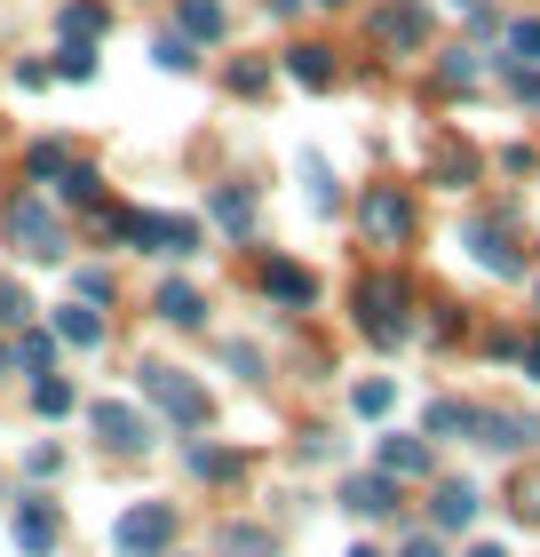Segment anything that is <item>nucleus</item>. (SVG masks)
I'll use <instances>...</instances> for the list:
<instances>
[{"label": "nucleus", "mask_w": 540, "mask_h": 557, "mask_svg": "<svg viewBox=\"0 0 540 557\" xmlns=\"http://www.w3.org/2000/svg\"><path fill=\"white\" fill-rule=\"evenodd\" d=\"M350 302H357V335L366 343H381V350L405 343V278L398 271H366Z\"/></svg>", "instance_id": "f257e3e1"}, {"label": "nucleus", "mask_w": 540, "mask_h": 557, "mask_svg": "<svg viewBox=\"0 0 540 557\" xmlns=\"http://www.w3.org/2000/svg\"><path fill=\"white\" fill-rule=\"evenodd\" d=\"M136 391H143V398H151V407H160L175 430H208V391H199L184 367H160V359H143V367H136Z\"/></svg>", "instance_id": "f03ea898"}, {"label": "nucleus", "mask_w": 540, "mask_h": 557, "mask_svg": "<svg viewBox=\"0 0 540 557\" xmlns=\"http://www.w3.org/2000/svg\"><path fill=\"white\" fill-rule=\"evenodd\" d=\"M357 223H366V247H405L414 239V199H405L398 184H366Z\"/></svg>", "instance_id": "7ed1b4c3"}, {"label": "nucleus", "mask_w": 540, "mask_h": 557, "mask_svg": "<svg viewBox=\"0 0 540 557\" xmlns=\"http://www.w3.org/2000/svg\"><path fill=\"white\" fill-rule=\"evenodd\" d=\"M167 542H175V510L167 502H136V510H120V525H112L120 557H167Z\"/></svg>", "instance_id": "20e7f679"}, {"label": "nucleus", "mask_w": 540, "mask_h": 557, "mask_svg": "<svg viewBox=\"0 0 540 557\" xmlns=\"http://www.w3.org/2000/svg\"><path fill=\"white\" fill-rule=\"evenodd\" d=\"M9 239H16L24 256H33V263H64V223L48 215V208H40L33 191H24L16 208H9Z\"/></svg>", "instance_id": "39448f33"}, {"label": "nucleus", "mask_w": 540, "mask_h": 557, "mask_svg": "<svg viewBox=\"0 0 540 557\" xmlns=\"http://www.w3.org/2000/svg\"><path fill=\"white\" fill-rule=\"evenodd\" d=\"M461 247H469L493 278H525V247L508 239V223H493V215H469V223H461Z\"/></svg>", "instance_id": "423d86ee"}, {"label": "nucleus", "mask_w": 540, "mask_h": 557, "mask_svg": "<svg viewBox=\"0 0 540 557\" xmlns=\"http://www.w3.org/2000/svg\"><path fill=\"white\" fill-rule=\"evenodd\" d=\"M88 430H96L112 454H143V446H151V414L127 407V398H96V407H88Z\"/></svg>", "instance_id": "0eeeda50"}, {"label": "nucleus", "mask_w": 540, "mask_h": 557, "mask_svg": "<svg viewBox=\"0 0 540 557\" xmlns=\"http://www.w3.org/2000/svg\"><path fill=\"white\" fill-rule=\"evenodd\" d=\"M127 239L151 247V256H199V223L191 215H143V208H127Z\"/></svg>", "instance_id": "6e6552de"}, {"label": "nucleus", "mask_w": 540, "mask_h": 557, "mask_svg": "<svg viewBox=\"0 0 540 557\" xmlns=\"http://www.w3.org/2000/svg\"><path fill=\"white\" fill-rule=\"evenodd\" d=\"M469 430H477V446H493V454H525V446H540V422L517 414V407H477Z\"/></svg>", "instance_id": "1a4fd4ad"}, {"label": "nucleus", "mask_w": 540, "mask_h": 557, "mask_svg": "<svg viewBox=\"0 0 540 557\" xmlns=\"http://www.w3.org/2000/svg\"><path fill=\"white\" fill-rule=\"evenodd\" d=\"M9 534H16V549H24V557H48V549L64 542V518H56V502L24 494V502H16V518H9Z\"/></svg>", "instance_id": "9d476101"}, {"label": "nucleus", "mask_w": 540, "mask_h": 557, "mask_svg": "<svg viewBox=\"0 0 540 557\" xmlns=\"http://www.w3.org/2000/svg\"><path fill=\"white\" fill-rule=\"evenodd\" d=\"M374 40L381 48H422L429 40V9L422 0H381L374 9Z\"/></svg>", "instance_id": "9b49d317"}, {"label": "nucleus", "mask_w": 540, "mask_h": 557, "mask_svg": "<svg viewBox=\"0 0 540 557\" xmlns=\"http://www.w3.org/2000/svg\"><path fill=\"white\" fill-rule=\"evenodd\" d=\"M263 295L287 302V311H311V302H318V278L302 271V263H287V256H271V263H263Z\"/></svg>", "instance_id": "f8f14e48"}, {"label": "nucleus", "mask_w": 540, "mask_h": 557, "mask_svg": "<svg viewBox=\"0 0 540 557\" xmlns=\"http://www.w3.org/2000/svg\"><path fill=\"white\" fill-rule=\"evenodd\" d=\"M469 518H477V486H469V478H445L437 502H429V525H437V534H469Z\"/></svg>", "instance_id": "ddd939ff"}, {"label": "nucleus", "mask_w": 540, "mask_h": 557, "mask_svg": "<svg viewBox=\"0 0 540 557\" xmlns=\"http://www.w3.org/2000/svg\"><path fill=\"white\" fill-rule=\"evenodd\" d=\"M342 502L357 518H398V478L374 470V478H342Z\"/></svg>", "instance_id": "4468645a"}, {"label": "nucleus", "mask_w": 540, "mask_h": 557, "mask_svg": "<svg viewBox=\"0 0 540 557\" xmlns=\"http://www.w3.org/2000/svg\"><path fill=\"white\" fill-rule=\"evenodd\" d=\"M374 462L390 470L398 486H405V478H429V438H398V430H390V438L374 446Z\"/></svg>", "instance_id": "2eb2a0df"}, {"label": "nucleus", "mask_w": 540, "mask_h": 557, "mask_svg": "<svg viewBox=\"0 0 540 557\" xmlns=\"http://www.w3.org/2000/svg\"><path fill=\"white\" fill-rule=\"evenodd\" d=\"M72 168H80V151H72V144H56V136H40L33 151H24V175H33V184H64Z\"/></svg>", "instance_id": "dca6fc26"}, {"label": "nucleus", "mask_w": 540, "mask_h": 557, "mask_svg": "<svg viewBox=\"0 0 540 557\" xmlns=\"http://www.w3.org/2000/svg\"><path fill=\"white\" fill-rule=\"evenodd\" d=\"M160 319L167 326H208V295H199L191 278H167L160 287Z\"/></svg>", "instance_id": "f3484780"}, {"label": "nucleus", "mask_w": 540, "mask_h": 557, "mask_svg": "<svg viewBox=\"0 0 540 557\" xmlns=\"http://www.w3.org/2000/svg\"><path fill=\"white\" fill-rule=\"evenodd\" d=\"M56 343H72V350H96V343H104V311H96V302L80 311V295H72V311H56Z\"/></svg>", "instance_id": "a211bd4d"}, {"label": "nucleus", "mask_w": 540, "mask_h": 557, "mask_svg": "<svg viewBox=\"0 0 540 557\" xmlns=\"http://www.w3.org/2000/svg\"><path fill=\"white\" fill-rule=\"evenodd\" d=\"M208 208H215V223H223L230 239H247V232H254V191H247V184H223Z\"/></svg>", "instance_id": "6ab92c4d"}, {"label": "nucleus", "mask_w": 540, "mask_h": 557, "mask_svg": "<svg viewBox=\"0 0 540 557\" xmlns=\"http://www.w3.org/2000/svg\"><path fill=\"white\" fill-rule=\"evenodd\" d=\"M287 72H294V81L311 88V96H326V88H334V57H326V48H311V40L287 48Z\"/></svg>", "instance_id": "aec40b11"}, {"label": "nucleus", "mask_w": 540, "mask_h": 557, "mask_svg": "<svg viewBox=\"0 0 540 557\" xmlns=\"http://www.w3.org/2000/svg\"><path fill=\"white\" fill-rule=\"evenodd\" d=\"M9 367H24V374H48V367H56V343H48L40 326H16V350H9Z\"/></svg>", "instance_id": "412c9836"}, {"label": "nucleus", "mask_w": 540, "mask_h": 557, "mask_svg": "<svg viewBox=\"0 0 540 557\" xmlns=\"http://www.w3.org/2000/svg\"><path fill=\"white\" fill-rule=\"evenodd\" d=\"M72 407H80V391H72L64 374H40V383H33V414H48V422H64Z\"/></svg>", "instance_id": "4be33fe9"}, {"label": "nucleus", "mask_w": 540, "mask_h": 557, "mask_svg": "<svg viewBox=\"0 0 540 557\" xmlns=\"http://www.w3.org/2000/svg\"><path fill=\"white\" fill-rule=\"evenodd\" d=\"M184 462H191V478H215V486H230V478L247 470V462H239V454H230V446H191Z\"/></svg>", "instance_id": "5701e85b"}, {"label": "nucleus", "mask_w": 540, "mask_h": 557, "mask_svg": "<svg viewBox=\"0 0 540 557\" xmlns=\"http://www.w3.org/2000/svg\"><path fill=\"white\" fill-rule=\"evenodd\" d=\"M56 24H64V40H96L112 16H104V0H64V16H56Z\"/></svg>", "instance_id": "b1692460"}, {"label": "nucleus", "mask_w": 540, "mask_h": 557, "mask_svg": "<svg viewBox=\"0 0 540 557\" xmlns=\"http://www.w3.org/2000/svg\"><path fill=\"white\" fill-rule=\"evenodd\" d=\"M175 16H184V40H223V9L215 0H184Z\"/></svg>", "instance_id": "393cba45"}, {"label": "nucleus", "mask_w": 540, "mask_h": 557, "mask_svg": "<svg viewBox=\"0 0 540 557\" xmlns=\"http://www.w3.org/2000/svg\"><path fill=\"white\" fill-rule=\"evenodd\" d=\"M33 311H40V302L24 295L16 278H9V271H0V326H33Z\"/></svg>", "instance_id": "a878e982"}, {"label": "nucleus", "mask_w": 540, "mask_h": 557, "mask_svg": "<svg viewBox=\"0 0 540 557\" xmlns=\"http://www.w3.org/2000/svg\"><path fill=\"white\" fill-rule=\"evenodd\" d=\"M48 72H56V81H96V48L88 40H64V57L48 64Z\"/></svg>", "instance_id": "bb28decb"}, {"label": "nucleus", "mask_w": 540, "mask_h": 557, "mask_svg": "<svg viewBox=\"0 0 540 557\" xmlns=\"http://www.w3.org/2000/svg\"><path fill=\"white\" fill-rule=\"evenodd\" d=\"M350 407L366 414V422H374V414H390V407H398V383H381V374H374V383H357V391H350Z\"/></svg>", "instance_id": "cd10ccee"}, {"label": "nucleus", "mask_w": 540, "mask_h": 557, "mask_svg": "<svg viewBox=\"0 0 540 557\" xmlns=\"http://www.w3.org/2000/svg\"><path fill=\"white\" fill-rule=\"evenodd\" d=\"M56 191L72 199V208H104V184H96V168H72V175H64Z\"/></svg>", "instance_id": "c85d7f7f"}, {"label": "nucleus", "mask_w": 540, "mask_h": 557, "mask_svg": "<svg viewBox=\"0 0 540 557\" xmlns=\"http://www.w3.org/2000/svg\"><path fill=\"white\" fill-rule=\"evenodd\" d=\"M469 414H477V407H461V398H437V407H429V438H453V430H469Z\"/></svg>", "instance_id": "c756f323"}, {"label": "nucleus", "mask_w": 540, "mask_h": 557, "mask_svg": "<svg viewBox=\"0 0 540 557\" xmlns=\"http://www.w3.org/2000/svg\"><path fill=\"white\" fill-rule=\"evenodd\" d=\"M508 57H517V64H540V16H517V24H508Z\"/></svg>", "instance_id": "7c9ffc66"}, {"label": "nucleus", "mask_w": 540, "mask_h": 557, "mask_svg": "<svg viewBox=\"0 0 540 557\" xmlns=\"http://www.w3.org/2000/svg\"><path fill=\"white\" fill-rule=\"evenodd\" d=\"M302 175H311V208L334 215V184H326V160H318V151H302Z\"/></svg>", "instance_id": "2f4dec72"}, {"label": "nucleus", "mask_w": 540, "mask_h": 557, "mask_svg": "<svg viewBox=\"0 0 540 557\" xmlns=\"http://www.w3.org/2000/svg\"><path fill=\"white\" fill-rule=\"evenodd\" d=\"M72 295H80V302H96V311H104V302H112V271H72Z\"/></svg>", "instance_id": "473e14b6"}, {"label": "nucleus", "mask_w": 540, "mask_h": 557, "mask_svg": "<svg viewBox=\"0 0 540 557\" xmlns=\"http://www.w3.org/2000/svg\"><path fill=\"white\" fill-rule=\"evenodd\" d=\"M469 175H477V160H469V151H437V184H469Z\"/></svg>", "instance_id": "72a5a7b5"}, {"label": "nucleus", "mask_w": 540, "mask_h": 557, "mask_svg": "<svg viewBox=\"0 0 540 557\" xmlns=\"http://www.w3.org/2000/svg\"><path fill=\"white\" fill-rule=\"evenodd\" d=\"M230 88H239V96H263V88H271V64H254V57L230 64Z\"/></svg>", "instance_id": "f704fd0d"}, {"label": "nucleus", "mask_w": 540, "mask_h": 557, "mask_svg": "<svg viewBox=\"0 0 540 557\" xmlns=\"http://www.w3.org/2000/svg\"><path fill=\"white\" fill-rule=\"evenodd\" d=\"M24 470H33V478H56V470H64V446H33V454H24Z\"/></svg>", "instance_id": "c9c22d12"}, {"label": "nucleus", "mask_w": 540, "mask_h": 557, "mask_svg": "<svg viewBox=\"0 0 540 557\" xmlns=\"http://www.w3.org/2000/svg\"><path fill=\"white\" fill-rule=\"evenodd\" d=\"M477 72H485V64L469 57V48H461V57H445V88H469V81H477Z\"/></svg>", "instance_id": "e433bc0d"}, {"label": "nucleus", "mask_w": 540, "mask_h": 557, "mask_svg": "<svg viewBox=\"0 0 540 557\" xmlns=\"http://www.w3.org/2000/svg\"><path fill=\"white\" fill-rule=\"evenodd\" d=\"M508 88H517V104H532V112H540V72H525V64H508Z\"/></svg>", "instance_id": "4c0bfd02"}, {"label": "nucleus", "mask_w": 540, "mask_h": 557, "mask_svg": "<svg viewBox=\"0 0 540 557\" xmlns=\"http://www.w3.org/2000/svg\"><path fill=\"white\" fill-rule=\"evenodd\" d=\"M160 64H167V72H191V40L167 33V40H160Z\"/></svg>", "instance_id": "58836bf2"}, {"label": "nucleus", "mask_w": 540, "mask_h": 557, "mask_svg": "<svg viewBox=\"0 0 540 557\" xmlns=\"http://www.w3.org/2000/svg\"><path fill=\"white\" fill-rule=\"evenodd\" d=\"M517 518H532V525H540V470H532L525 486H517Z\"/></svg>", "instance_id": "ea45409f"}, {"label": "nucleus", "mask_w": 540, "mask_h": 557, "mask_svg": "<svg viewBox=\"0 0 540 557\" xmlns=\"http://www.w3.org/2000/svg\"><path fill=\"white\" fill-rule=\"evenodd\" d=\"M230 549H239V557H271V542L254 534V525H239V534H230Z\"/></svg>", "instance_id": "a19ab883"}, {"label": "nucleus", "mask_w": 540, "mask_h": 557, "mask_svg": "<svg viewBox=\"0 0 540 557\" xmlns=\"http://www.w3.org/2000/svg\"><path fill=\"white\" fill-rule=\"evenodd\" d=\"M398 557H445V549H437V542H429V534H422V542H405V549H398Z\"/></svg>", "instance_id": "79ce46f5"}, {"label": "nucleus", "mask_w": 540, "mask_h": 557, "mask_svg": "<svg viewBox=\"0 0 540 557\" xmlns=\"http://www.w3.org/2000/svg\"><path fill=\"white\" fill-rule=\"evenodd\" d=\"M525 374H532V383H540V335L525 343Z\"/></svg>", "instance_id": "37998d69"}, {"label": "nucleus", "mask_w": 540, "mask_h": 557, "mask_svg": "<svg viewBox=\"0 0 540 557\" xmlns=\"http://www.w3.org/2000/svg\"><path fill=\"white\" fill-rule=\"evenodd\" d=\"M461 557H508V549L501 542H477V549H461Z\"/></svg>", "instance_id": "c03bdc74"}, {"label": "nucleus", "mask_w": 540, "mask_h": 557, "mask_svg": "<svg viewBox=\"0 0 540 557\" xmlns=\"http://www.w3.org/2000/svg\"><path fill=\"white\" fill-rule=\"evenodd\" d=\"M453 9H461V16H485V9H493V0H453Z\"/></svg>", "instance_id": "a18cd8bd"}, {"label": "nucleus", "mask_w": 540, "mask_h": 557, "mask_svg": "<svg viewBox=\"0 0 540 557\" xmlns=\"http://www.w3.org/2000/svg\"><path fill=\"white\" fill-rule=\"evenodd\" d=\"M350 557H381V549H374V542H357V549H350Z\"/></svg>", "instance_id": "49530a36"}, {"label": "nucleus", "mask_w": 540, "mask_h": 557, "mask_svg": "<svg viewBox=\"0 0 540 557\" xmlns=\"http://www.w3.org/2000/svg\"><path fill=\"white\" fill-rule=\"evenodd\" d=\"M0 374H9V350H0Z\"/></svg>", "instance_id": "de8ad7c7"}]
</instances>
